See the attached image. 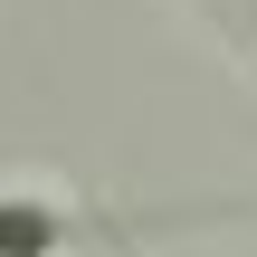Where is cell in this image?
I'll return each mask as SVG.
<instances>
[{
    "label": "cell",
    "instance_id": "1",
    "mask_svg": "<svg viewBox=\"0 0 257 257\" xmlns=\"http://www.w3.org/2000/svg\"><path fill=\"white\" fill-rule=\"evenodd\" d=\"M76 238H86V219H67L57 200L0 191V257H67Z\"/></svg>",
    "mask_w": 257,
    "mask_h": 257
}]
</instances>
